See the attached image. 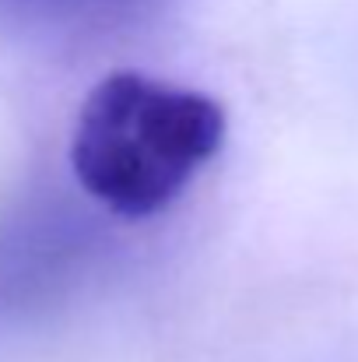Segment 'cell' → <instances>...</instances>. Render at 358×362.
<instances>
[{"label": "cell", "mask_w": 358, "mask_h": 362, "mask_svg": "<svg viewBox=\"0 0 358 362\" xmlns=\"http://www.w3.org/2000/svg\"><path fill=\"white\" fill-rule=\"evenodd\" d=\"M225 141V110L193 88L137 71L102 78L71 134L81 190L123 218L169 208Z\"/></svg>", "instance_id": "1"}, {"label": "cell", "mask_w": 358, "mask_h": 362, "mask_svg": "<svg viewBox=\"0 0 358 362\" xmlns=\"http://www.w3.org/2000/svg\"><path fill=\"white\" fill-rule=\"evenodd\" d=\"M81 229L60 211L39 201L28 211L11 215L0 226V313L49 299L67 267L85 250Z\"/></svg>", "instance_id": "2"}, {"label": "cell", "mask_w": 358, "mask_h": 362, "mask_svg": "<svg viewBox=\"0 0 358 362\" xmlns=\"http://www.w3.org/2000/svg\"><path fill=\"white\" fill-rule=\"evenodd\" d=\"M21 18L64 32H109L144 18L158 0H0Z\"/></svg>", "instance_id": "3"}]
</instances>
